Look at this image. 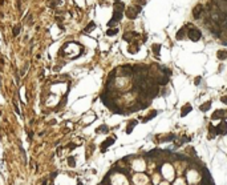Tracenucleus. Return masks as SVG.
<instances>
[{
  "instance_id": "nucleus-1",
  "label": "nucleus",
  "mask_w": 227,
  "mask_h": 185,
  "mask_svg": "<svg viewBox=\"0 0 227 185\" xmlns=\"http://www.w3.org/2000/svg\"><path fill=\"white\" fill-rule=\"evenodd\" d=\"M187 35H189V37H190V40L193 41H198L200 39V31L198 29V28H191L189 32H187Z\"/></svg>"
},
{
  "instance_id": "nucleus-2",
  "label": "nucleus",
  "mask_w": 227,
  "mask_h": 185,
  "mask_svg": "<svg viewBox=\"0 0 227 185\" xmlns=\"http://www.w3.org/2000/svg\"><path fill=\"white\" fill-rule=\"evenodd\" d=\"M121 19H122V14H121L120 11H116V12H114V15H113V19L109 21V24H108V25H109V27H112V25H114V24L117 23V20H121Z\"/></svg>"
},
{
  "instance_id": "nucleus-3",
  "label": "nucleus",
  "mask_w": 227,
  "mask_h": 185,
  "mask_svg": "<svg viewBox=\"0 0 227 185\" xmlns=\"http://www.w3.org/2000/svg\"><path fill=\"white\" fill-rule=\"evenodd\" d=\"M202 12H203V5L202 4H198L197 7H194V9H193V15L195 19H199Z\"/></svg>"
},
{
  "instance_id": "nucleus-4",
  "label": "nucleus",
  "mask_w": 227,
  "mask_h": 185,
  "mask_svg": "<svg viewBox=\"0 0 227 185\" xmlns=\"http://www.w3.org/2000/svg\"><path fill=\"white\" fill-rule=\"evenodd\" d=\"M137 15H138V11H137V8L134 9V8H129V9L126 11V16L129 17V19H136L137 17Z\"/></svg>"
},
{
  "instance_id": "nucleus-5",
  "label": "nucleus",
  "mask_w": 227,
  "mask_h": 185,
  "mask_svg": "<svg viewBox=\"0 0 227 185\" xmlns=\"http://www.w3.org/2000/svg\"><path fill=\"white\" fill-rule=\"evenodd\" d=\"M187 33V31H186V27H183V28H181L179 31H178V33H177V40H182L183 39V36Z\"/></svg>"
},
{
  "instance_id": "nucleus-6",
  "label": "nucleus",
  "mask_w": 227,
  "mask_h": 185,
  "mask_svg": "<svg viewBox=\"0 0 227 185\" xmlns=\"http://www.w3.org/2000/svg\"><path fill=\"white\" fill-rule=\"evenodd\" d=\"M191 111V105L190 104H186V105H183V108H182V111H181V116L183 117V116H186L189 112Z\"/></svg>"
},
{
  "instance_id": "nucleus-7",
  "label": "nucleus",
  "mask_w": 227,
  "mask_h": 185,
  "mask_svg": "<svg viewBox=\"0 0 227 185\" xmlns=\"http://www.w3.org/2000/svg\"><path fill=\"white\" fill-rule=\"evenodd\" d=\"M224 113L226 112L223 111V109H219V111H217V112H214V114H213V119L215 120V119H222L224 116Z\"/></svg>"
},
{
  "instance_id": "nucleus-8",
  "label": "nucleus",
  "mask_w": 227,
  "mask_h": 185,
  "mask_svg": "<svg viewBox=\"0 0 227 185\" xmlns=\"http://www.w3.org/2000/svg\"><path fill=\"white\" fill-rule=\"evenodd\" d=\"M157 114H158V112H157V111H151L150 113H149V114H147V116H146V117H145L144 120H142V123H146V121L151 120V119H153V117H155Z\"/></svg>"
},
{
  "instance_id": "nucleus-9",
  "label": "nucleus",
  "mask_w": 227,
  "mask_h": 185,
  "mask_svg": "<svg viewBox=\"0 0 227 185\" xmlns=\"http://www.w3.org/2000/svg\"><path fill=\"white\" fill-rule=\"evenodd\" d=\"M137 123H138L137 120H133V121H130V123H129V124H127V129H126V133H130V132L133 131V128H134V127H136V125H137Z\"/></svg>"
},
{
  "instance_id": "nucleus-10",
  "label": "nucleus",
  "mask_w": 227,
  "mask_h": 185,
  "mask_svg": "<svg viewBox=\"0 0 227 185\" xmlns=\"http://www.w3.org/2000/svg\"><path fill=\"white\" fill-rule=\"evenodd\" d=\"M211 107V101H206V103H203V104L200 105V111L204 112V111H209Z\"/></svg>"
},
{
  "instance_id": "nucleus-11",
  "label": "nucleus",
  "mask_w": 227,
  "mask_h": 185,
  "mask_svg": "<svg viewBox=\"0 0 227 185\" xmlns=\"http://www.w3.org/2000/svg\"><path fill=\"white\" fill-rule=\"evenodd\" d=\"M217 57L219 59V60H224L227 57V51H219L217 53Z\"/></svg>"
},
{
  "instance_id": "nucleus-12",
  "label": "nucleus",
  "mask_w": 227,
  "mask_h": 185,
  "mask_svg": "<svg viewBox=\"0 0 227 185\" xmlns=\"http://www.w3.org/2000/svg\"><path fill=\"white\" fill-rule=\"evenodd\" d=\"M159 49H161V44H153L151 45V51L155 55H159Z\"/></svg>"
},
{
  "instance_id": "nucleus-13",
  "label": "nucleus",
  "mask_w": 227,
  "mask_h": 185,
  "mask_svg": "<svg viewBox=\"0 0 227 185\" xmlns=\"http://www.w3.org/2000/svg\"><path fill=\"white\" fill-rule=\"evenodd\" d=\"M138 49H140V45H138V44H133V45H130V47H129V52H132V53L137 52Z\"/></svg>"
},
{
  "instance_id": "nucleus-14",
  "label": "nucleus",
  "mask_w": 227,
  "mask_h": 185,
  "mask_svg": "<svg viewBox=\"0 0 227 185\" xmlns=\"http://www.w3.org/2000/svg\"><path fill=\"white\" fill-rule=\"evenodd\" d=\"M114 7H116V9L117 11H122L125 8V5H124V3H120V1H116V4H114Z\"/></svg>"
},
{
  "instance_id": "nucleus-15",
  "label": "nucleus",
  "mask_w": 227,
  "mask_h": 185,
  "mask_svg": "<svg viewBox=\"0 0 227 185\" xmlns=\"http://www.w3.org/2000/svg\"><path fill=\"white\" fill-rule=\"evenodd\" d=\"M114 142V138H109V140H106V141L102 144V151H105V148H106L108 145H110V144H113Z\"/></svg>"
},
{
  "instance_id": "nucleus-16",
  "label": "nucleus",
  "mask_w": 227,
  "mask_h": 185,
  "mask_svg": "<svg viewBox=\"0 0 227 185\" xmlns=\"http://www.w3.org/2000/svg\"><path fill=\"white\" fill-rule=\"evenodd\" d=\"M117 32H118V29H109L106 32V35L108 36H114V35H117Z\"/></svg>"
},
{
  "instance_id": "nucleus-17",
  "label": "nucleus",
  "mask_w": 227,
  "mask_h": 185,
  "mask_svg": "<svg viewBox=\"0 0 227 185\" xmlns=\"http://www.w3.org/2000/svg\"><path fill=\"white\" fill-rule=\"evenodd\" d=\"M200 80H202V77H197L195 80H194V83H195V85H198L200 83Z\"/></svg>"
},
{
  "instance_id": "nucleus-18",
  "label": "nucleus",
  "mask_w": 227,
  "mask_h": 185,
  "mask_svg": "<svg viewBox=\"0 0 227 185\" xmlns=\"http://www.w3.org/2000/svg\"><path fill=\"white\" fill-rule=\"evenodd\" d=\"M222 103H224V104H227V97H222Z\"/></svg>"
}]
</instances>
